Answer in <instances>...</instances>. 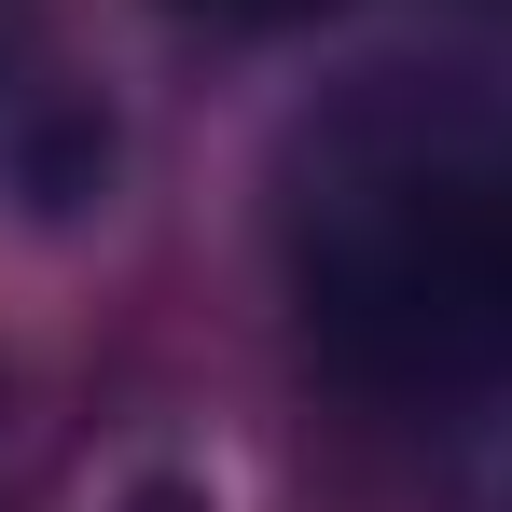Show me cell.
Segmentation results:
<instances>
[{
	"label": "cell",
	"instance_id": "obj_1",
	"mask_svg": "<svg viewBox=\"0 0 512 512\" xmlns=\"http://www.w3.org/2000/svg\"><path fill=\"white\" fill-rule=\"evenodd\" d=\"M291 305L360 388H499L512 374V97L360 84L291 167Z\"/></svg>",
	"mask_w": 512,
	"mask_h": 512
},
{
	"label": "cell",
	"instance_id": "obj_3",
	"mask_svg": "<svg viewBox=\"0 0 512 512\" xmlns=\"http://www.w3.org/2000/svg\"><path fill=\"white\" fill-rule=\"evenodd\" d=\"M208 14H319V0H208Z\"/></svg>",
	"mask_w": 512,
	"mask_h": 512
},
{
	"label": "cell",
	"instance_id": "obj_2",
	"mask_svg": "<svg viewBox=\"0 0 512 512\" xmlns=\"http://www.w3.org/2000/svg\"><path fill=\"white\" fill-rule=\"evenodd\" d=\"M0 194L42 222L111 194V111H97V84H70L42 0H0Z\"/></svg>",
	"mask_w": 512,
	"mask_h": 512
},
{
	"label": "cell",
	"instance_id": "obj_4",
	"mask_svg": "<svg viewBox=\"0 0 512 512\" xmlns=\"http://www.w3.org/2000/svg\"><path fill=\"white\" fill-rule=\"evenodd\" d=\"M139 512H208V499H194V485H153V499H139Z\"/></svg>",
	"mask_w": 512,
	"mask_h": 512
}]
</instances>
